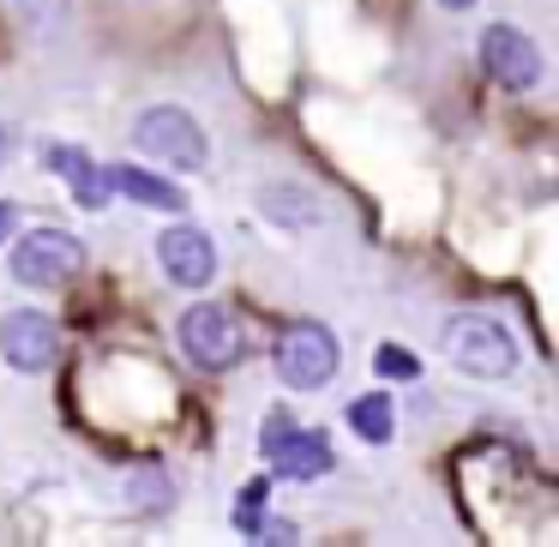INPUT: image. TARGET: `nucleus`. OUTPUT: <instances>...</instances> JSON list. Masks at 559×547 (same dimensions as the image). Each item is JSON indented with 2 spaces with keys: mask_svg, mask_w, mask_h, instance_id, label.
Listing matches in <instances>:
<instances>
[{
  "mask_svg": "<svg viewBox=\"0 0 559 547\" xmlns=\"http://www.w3.org/2000/svg\"><path fill=\"white\" fill-rule=\"evenodd\" d=\"M181 355L205 373H229L235 361L247 355V331H241V313L223 301H199L181 313Z\"/></svg>",
  "mask_w": 559,
  "mask_h": 547,
  "instance_id": "nucleus-1",
  "label": "nucleus"
},
{
  "mask_svg": "<svg viewBox=\"0 0 559 547\" xmlns=\"http://www.w3.org/2000/svg\"><path fill=\"white\" fill-rule=\"evenodd\" d=\"M445 355L475 379H506L518 367V337L487 313H457L445 319Z\"/></svg>",
  "mask_w": 559,
  "mask_h": 547,
  "instance_id": "nucleus-2",
  "label": "nucleus"
},
{
  "mask_svg": "<svg viewBox=\"0 0 559 547\" xmlns=\"http://www.w3.org/2000/svg\"><path fill=\"white\" fill-rule=\"evenodd\" d=\"M133 145L145 151L151 163H163V169H205L211 163V145H205V133H199V121L187 109H175V103L139 115Z\"/></svg>",
  "mask_w": 559,
  "mask_h": 547,
  "instance_id": "nucleus-3",
  "label": "nucleus"
},
{
  "mask_svg": "<svg viewBox=\"0 0 559 547\" xmlns=\"http://www.w3.org/2000/svg\"><path fill=\"white\" fill-rule=\"evenodd\" d=\"M85 271V241H73L67 229H31L13 235V277L25 289H61Z\"/></svg>",
  "mask_w": 559,
  "mask_h": 547,
  "instance_id": "nucleus-4",
  "label": "nucleus"
},
{
  "mask_svg": "<svg viewBox=\"0 0 559 547\" xmlns=\"http://www.w3.org/2000/svg\"><path fill=\"white\" fill-rule=\"evenodd\" d=\"M259 457L271 463V475H289V481H313V475H325L331 463V445L325 433H313V427H295L283 409L265 415V433H259Z\"/></svg>",
  "mask_w": 559,
  "mask_h": 547,
  "instance_id": "nucleus-5",
  "label": "nucleus"
},
{
  "mask_svg": "<svg viewBox=\"0 0 559 547\" xmlns=\"http://www.w3.org/2000/svg\"><path fill=\"white\" fill-rule=\"evenodd\" d=\"M337 361H343V355H337V337H331L325 325H313V319L289 325V331H283V343H277V373H283V385H295V391L331 385Z\"/></svg>",
  "mask_w": 559,
  "mask_h": 547,
  "instance_id": "nucleus-6",
  "label": "nucleus"
},
{
  "mask_svg": "<svg viewBox=\"0 0 559 547\" xmlns=\"http://www.w3.org/2000/svg\"><path fill=\"white\" fill-rule=\"evenodd\" d=\"M0 361L13 373H49L61 361V325L37 307H13L0 319Z\"/></svg>",
  "mask_w": 559,
  "mask_h": 547,
  "instance_id": "nucleus-7",
  "label": "nucleus"
},
{
  "mask_svg": "<svg viewBox=\"0 0 559 547\" xmlns=\"http://www.w3.org/2000/svg\"><path fill=\"white\" fill-rule=\"evenodd\" d=\"M481 67L506 91H535L542 85V49L518 25H487L481 31Z\"/></svg>",
  "mask_w": 559,
  "mask_h": 547,
  "instance_id": "nucleus-8",
  "label": "nucleus"
},
{
  "mask_svg": "<svg viewBox=\"0 0 559 547\" xmlns=\"http://www.w3.org/2000/svg\"><path fill=\"white\" fill-rule=\"evenodd\" d=\"M157 265L175 289H205V283L217 277V247H211V235L193 229V223H169V229L157 235Z\"/></svg>",
  "mask_w": 559,
  "mask_h": 547,
  "instance_id": "nucleus-9",
  "label": "nucleus"
},
{
  "mask_svg": "<svg viewBox=\"0 0 559 547\" xmlns=\"http://www.w3.org/2000/svg\"><path fill=\"white\" fill-rule=\"evenodd\" d=\"M43 163H49V169L61 175L67 187H73V199H79L85 211H103V205H109V175H103L79 145H61V139H55V145H43Z\"/></svg>",
  "mask_w": 559,
  "mask_h": 547,
  "instance_id": "nucleus-10",
  "label": "nucleus"
},
{
  "mask_svg": "<svg viewBox=\"0 0 559 547\" xmlns=\"http://www.w3.org/2000/svg\"><path fill=\"white\" fill-rule=\"evenodd\" d=\"M109 187H115V193H127L133 205L169 211V217H181V205H187V193H175V181H163V175L139 169V163H121V169H109Z\"/></svg>",
  "mask_w": 559,
  "mask_h": 547,
  "instance_id": "nucleus-11",
  "label": "nucleus"
},
{
  "mask_svg": "<svg viewBox=\"0 0 559 547\" xmlns=\"http://www.w3.org/2000/svg\"><path fill=\"white\" fill-rule=\"evenodd\" d=\"M349 427L367 439V445H391V433H397V415H391V397L385 391H367V397L349 403Z\"/></svg>",
  "mask_w": 559,
  "mask_h": 547,
  "instance_id": "nucleus-12",
  "label": "nucleus"
},
{
  "mask_svg": "<svg viewBox=\"0 0 559 547\" xmlns=\"http://www.w3.org/2000/svg\"><path fill=\"white\" fill-rule=\"evenodd\" d=\"M373 367H379V379H421V355H409V349H379L373 355Z\"/></svg>",
  "mask_w": 559,
  "mask_h": 547,
  "instance_id": "nucleus-13",
  "label": "nucleus"
},
{
  "mask_svg": "<svg viewBox=\"0 0 559 547\" xmlns=\"http://www.w3.org/2000/svg\"><path fill=\"white\" fill-rule=\"evenodd\" d=\"M13 235H19V205L0 199V241H13Z\"/></svg>",
  "mask_w": 559,
  "mask_h": 547,
  "instance_id": "nucleus-14",
  "label": "nucleus"
},
{
  "mask_svg": "<svg viewBox=\"0 0 559 547\" xmlns=\"http://www.w3.org/2000/svg\"><path fill=\"white\" fill-rule=\"evenodd\" d=\"M439 7H445V13H469L475 0H439Z\"/></svg>",
  "mask_w": 559,
  "mask_h": 547,
  "instance_id": "nucleus-15",
  "label": "nucleus"
},
{
  "mask_svg": "<svg viewBox=\"0 0 559 547\" xmlns=\"http://www.w3.org/2000/svg\"><path fill=\"white\" fill-rule=\"evenodd\" d=\"M7 157H13V145H7V127H0V169H7Z\"/></svg>",
  "mask_w": 559,
  "mask_h": 547,
  "instance_id": "nucleus-16",
  "label": "nucleus"
}]
</instances>
